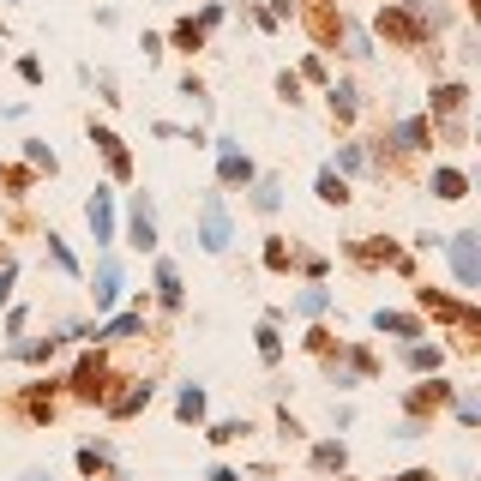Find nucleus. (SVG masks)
<instances>
[{
	"mask_svg": "<svg viewBox=\"0 0 481 481\" xmlns=\"http://www.w3.org/2000/svg\"><path fill=\"white\" fill-rule=\"evenodd\" d=\"M445 247H452V271H457V283H464V289H476V283H481V235H476V229H464V235H452Z\"/></svg>",
	"mask_w": 481,
	"mask_h": 481,
	"instance_id": "nucleus-1",
	"label": "nucleus"
},
{
	"mask_svg": "<svg viewBox=\"0 0 481 481\" xmlns=\"http://www.w3.org/2000/svg\"><path fill=\"white\" fill-rule=\"evenodd\" d=\"M199 241H204V253H223L235 241V229H229V211H223V199L211 193V199L199 204Z\"/></svg>",
	"mask_w": 481,
	"mask_h": 481,
	"instance_id": "nucleus-2",
	"label": "nucleus"
},
{
	"mask_svg": "<svg viewBox=\"0 0 481 481\" xmlns=\"http://www.w3.org/2000/svg\"><path fill=\"white\" fill-rule=\"evenodd\" d=\"M120 289H127L120 265H115V259H102V265H97V289H90V295H97V313H109V307L120 301Z\"/></svg>",
	"mask_w": 481,
	"mask_h": 481,
	"instance_id": "nucleus-3",
	"label": "nucleus"
},
{
	"mask_svg": "<svg viewBox=\"0 0 481 481\" xmlns=\"http://www.w3.org/2000/svg\"><path fill=\"white\" fill-rule=\"evenodd\" d=\"M85 223H90V235L97 241H115V204H109V193H90V204H85Z\"/></svg>",
	"mask_w": 481,
	"mask_h": 481,
	"instance_id": "nucleus-4",
	"label": "nucleus"
},
{
	"mask_svg": "<svg viewBox=\"0 0 481 481\" xmlns=\"http://www.w3.org/2000/svg\"><path fill=\"white\" fill-rule=\"evenodd\" d=\"M127 235H132V247H139V253L157 247V217H151V199H132V223H127Z\"/></svg>",
	"mask_w": 481,
	"mask_h": 481,
	"instance_id": "nucleus-5",
	"label": "nucleus"
},
{
	"mask_svg": "<svg viewBox=\"0 0 481 481\" xmlns=\"http://www.w3.org/2000/svg\"><path fill=\"white\" fill-rule=\"evenodd\" d=\"M73 392L85 397V403H97V397H102V355H85V361H78V373H73Z\"/></svg>",
	"mask_w": 481,
	"mask_h": 481,
	"instance_id": "nucleus-6",
	"label": "nucleus"
},
{
	"mask_svg": "<svg viewBox=\"0 0 481 481\" xmlns=\"http://www.w3.org/2000/svg\"><path fill=\"white\" fill-rule=\"evenodd\" d=\"M380 30H385V37H397V43H422V37H427L422 18L409 13V6H403V13H385V18H380Z\"/></svg>",
	"mask_w": 481,
	"mask_h": 481,
	"instance_id": "nucleus-7",
	"label": "nucleus"
},
{
	"mask_svg": "<svg viewBox=\"0 0 481 481\" xmlns=\"http://www.w3.org/2000/svg\"><path fill=\"white\" fill-rule=\"evenodd\" d=\"M90 139H97V151L109 157V169H115V175H127V151H120L115 132H109V127H90Z\"/></svg>",
	"mask_w": 481,
	"mask_h": 481,
	"instance_id": "nucleus-8",
	"label": "nucleus"
},
{
	"mask_svg": "<svg viewBox=\"0 0 481 481\" xmlns=\"http://www.w3.org/2000/svg\"><path fill=\"white\" fill-rule=\"evenodd\" d=\"M427 139H434V127H427V120H403V127L392 132V145H397V151H422Z\"/></svg>",
	"mask_w": 481,
	"mask_h": 481,
	"instance_id": "nucleus-9",
	"label": "nucleus"
},
{
	"mask_svg": "<svg viewBox=\"0 0 481 481\" xmlns=\"http://www.w3.org/2000/svg\"><path fill=\"white\" fill-rule=\"evenodd\" d=\"M434 193L439 199H469V181L457 169H434Z\"/></svg>",
	"mask_w": 481,
	"mask_h": 481,
	"instance_id": "nucleus-10",
	"label": "nucleus"
},
{
	"mask_svg": "<svg viewBox=\"0 0 481 481\" xmlns=\"http://www.w3.org/2000/svg\"><path fill=\"white\" fill-rule=\"evenodd\" d=\"M373 325H380V331H392V337H422V325L409 319V313H373Z\"/></svg>",
	"mask_w": 481,
	"mask_h": 481,
	"instance_id": "nucleus-11",
	"label": "nucleus"
},
{
	"mask_svg": "<svg viewBox=\"0 0 481 481\" xmlns=\"http://www.w3.org/2000/svg\"><path fill=\"white\" fill-rule=\"evenodd\" d=\"M223 181H253V162L241 157L235 145H223Z\"/></svg>",
	"mask_w": 481,
	"mask_h": 481,
	"instance_id": "nucleus-12",
	"label": "nucleus"
},
{
	"mask_svg": "<svg viewBox=\"0 0 481 481\" xmlns=\"http://www.w3.org/2000/svg\"><path fill=\"white\" fill-rule=\"evenodd\" d=\"M139 331H145V313H120V319H109L97 337H139Z\"/></svg>",
	"mask_w": 481,
	"mask_h": 481,
	"instance_id": "nucleus-13",
	"label": "nucleus"
},
{
	"mask_svg": "<svg viewBox=\"0 0 481 481\" xmlns=\"http://www.w3.org/2000/svg\"><path fill=\"white\" fill-rule=\"evenodd\" d=\"M355 109H361V102H355V85H331V115L355 120Z\"/></svg>",
	"mask_w": 481,
	"mask_h": 481,
	"instance_id": "nucleus-14",
	"label": "nucleus"
},
{
	"mask_svg": "<svg viewBox=\"0 0 481 481\" xmlns=\"http://www.w3.org/2000/svg\"><path fill=\"white\" fill-rule=\"evenodd\" d=\"M319 199L325 204H350V187H343V175H337V169H325V175H319Z\"/></svg>",
	"mask_w": 481,
	"mask_h": 481,
	"instance_id": "nucleus-15",
	"label": "nucleus"
},
{
	"mask_svg": "<svg viewBox=\"0 0 481 481\" xmlns=\"http://www.w3.org/2000/svg\"><path fill=\"white\" fill-rule=\"evenodd\" d=\"M157 289H162V307H181V277H175V265H157Z\"/></svg>",
	"mask_w": 481,
	"mask_h": 481,
	"instance_id": "nucleus-16",
	"label": "nucleus"
},
{
	"mask_svg": "<svg viewBox=\"0 0 481 481\" xmlns=\"http://www.w3.org/2000/svg\"><path fill=\"white\" fill-rule=\"evenodd\" d=\"M151 403V385H132L127 397H115V403H109V415H132V409H145Z\"/></svg>",
	"mask_w": 481,
	"mask_h": 481,
	"instance_id": "nucleus-17",
	"label": "nucleus"
},
{
	"mask_svg": "<svg viewBox=\"0 0 481 481\" xmlns=\"http://www.w3.org/2000/svg\"><path fill=\"white\" fill-rule=\"evenodd\" d=\"M175 409H181V422H199V415H204V392H199V385H187Z\"/></svg>",
	"mask_w": 481,
	"mask_h": 481,
	"instance_id": "nucleus-18",
	"label": "nucleus"
},
{
	"mask_svg": "<svg viewBox=\"0 0 481 481\" xmlns=\"http://www.w3.org/2000/svg\"><path fill=\"white\" fill-rule=\"evenodd\" d=\"M48 259H55L60 271H67V277H73V271H78V259H73V253H67V241H60V235H48Z\"/></svg>",
	"mask_w": 481,
	"mask_h": 481,
	"instance_id": "nucleus-19",
	"label": "nucleus"
},
{
	"mask_svg": "<svg viewBox=\"0 0 481 481\" xmlns=\"http://www.w3.org/2000/svg\"><path fill=\"white\" fill-rule=\"evenodd\" d=\"M434 109H439V115H457V109H464V90H457V85L434 90Z\"/></svg>",
	"mask_w": 481,
	"mask_h": 481,
	"instance_id": "nucleus-20",
	"label": "nucleus"
},
{
	"mask_svg": "<svg viewBox=\"0 0 481 481\" xmlns=\"http://www.w3.org/2000/svg\"><path fill=\"white\" fill-rule=\"evenodd\" d=\"M78 469H85V476H97V469H109V452H102V445H85V452H78Z\"/></svg>",
	"mask_w": 481,
	"mask_h": 481,
	"instance_id": "nucleus-21",
	"label": "nucleus"
},
{
	"mask_svg": "<svg viewBox=\"0 0 481 481\" xmlns=\"http://www.w3.org/2000/svg\"><path fill=\"white\" fill-rule=\"evenodd\" d=\"M253 211H277V181H271V175H265L259 193H253Z\"/></svg>",
	"mask_w": 481,
	"mask_h": 481,
	"instance_id": "nucleus-22",
	"label": "nucleus"
},
{
	"mask_svg": "<svg viewBox=\"0 0 481 481\" xmlns=\"http://www.w3.org/2000/svg\"><path fill=\"white\" fill-rule=\"evenodd\" d=\"M199 43H204V30L193 25V18H187V25H175V48H199Z\"/></svg>",
	"mask_w": 481,
	"mask_h": 481,
	"instance_id": "nucleus-23",
	"label": "nucleus"
},
{
	"mask_svg": "<svg viewBox=\"0 0 481 481\" xmlns=\"http://www.w3.org/2000/svg\"><path fill=\"white\" fill-rule=\"evenodd\" d=\"M241 434H247V422H217V427H211V439H217V445H229V439H241Z\"/></svg>",
	"mask_w": 481,
	"mask_h": 481,
	"instance_id": "nucleus-24",
	"label": "nucleus"
},
{
	"mask_svg": "<svg viewBox=\"0 0 481 481\" xmlns=\"http://www.w3.org/2000/svg\"><path fill=\"white\" fill-rule=\"evenodd\" d=\"M259 355H265V361H277V355H283V343H277V331H271V325L259 331Z\"/></svg>",
	"mask_w": 481,
	"mask_h": 481,
	"instance_id": "nucleus-25",
	"label": "nucleus"
},
{
	"mask_svg": "<svg viewBox=\"0 0 481 481\" xmlns=\"http://www.w3.org/2000/svg\"><path fill=\"white\" fill-rule=\"evenodd\" d=\"M30 162H37V169H48V175L60 169V162H55V151H48V145H30Z\"/></svg>",
	"mask_w": 481,
	"mask_h": 481,
	"instance_id": "nucleus-26",
	"label": "nucleus"
},
{
	"mask_svg": "<svg viewBox=\"0 0 481 481\" xmlns=\"http://www.w3.org/2000/svg\"><path fill=\"white\" fill-rule=\"evenodd\" d=\"M265 265H271V271H283V265H289V247H283V241H271V247H265Z\"/></svg>",
	"mask_w": 481,
	"mask_h": 481,
	"instance_id": "nucleus-27",
	"label": "nucleus"
},
{
	"mask_svg": "<svg viewBox=\"0 0 481 481\" xmlns=\"http://www.w3.org/2000/svg\"><path fill=\"white\" fill-rule=\"evenodd\" d=\"M295 307H301V313H319V307H325V289H307V295H301Z\"/></svg>",
	"mask_w": 481,
	"mask_h": 481,
	"instance_id": "nucleus-28",
	"label": "nucleus"
},
{
	"mask_svg": "<svg viewBox=\"0 0 481 481\" xmlns=\"http://www.w3.org/2000/svg\"><path fill=\"white\" fill-rule=\"evenodd\" d=\"M277 90H283L289 102H301V78H295V73H283V78H277Z\"/></svg>",
	"mask_w": 481,
	"mask_h": 481,
	"instance_id": "nucleus-29",
	"label": "nucleus"
},
{
	"mask_svg": "<svg viewBox=\"0 0 481 481\" xmlns=\"http://www.w3.org/2000/svg\"><path fill=\"white\" fill-rule=\"evenodd\" d=\"M409 367H439V350H409Z\"/></svg>",
	"mask_w": 481,
	"mask_h": 481,
	"instance_id": "nucleus-30",
	"label": "nucleus"
},
{
	"mask_svg": "<svg viewBox=\"0 0 481 481\" xmlns=\"http://www.w3.org/2000/svg\"><path fill=\"white\" fill-rule=\"evenodd\" d=\"M13 295V265H0V301Z\"/></svg>",
	"mask_w": 481,
	"mask_h": 481,
	"instance_id": "nucleus-31",
	"label": "nucleus"
},
{
	"mask_svg": "<svg viewBox=\"0 0 481 481\" xmlns=\"http://www.w3.org/2000/svg\"><path fill=\"white\" fill-rule=\"evenodd\" d=\"M211 481H241V476H235V469H211Z\"/></svg>",
	"mask_w": 481,
	"mask_h": 481,
	"instance_id": "nucleus-32",
	"label": "nucleus"
},
{
	"mask_svg": "<svg viewBox=\"0 0 481 481\" xmlns=\"http://www.w3.org/2000/svg\"><path fill=\"white\" fill-rule=\"evenodd\" d=\"M397 481H434V476H427V469H409V476H397Z\"/></svg>",
	"mask_w": 481,
	"mask_h": 481,
	"instance_id": "nucleus-33",
	"label": "nucleus"
},
{
	"mask_svg": "<svg viewBox=\"0 0 481 481\" xmlns=\"http://www.w3.org/2000/svg\"><path fill=\"white\" fill-rule=\"evenodd\" d=\"M25 481H48V469H25Z\"/></svg>",
	"mask_w": 481,
	"mask_h": 481,
	"instance_id": "nucleus-34",
	"label": "nucleus"
}]
</instances>
